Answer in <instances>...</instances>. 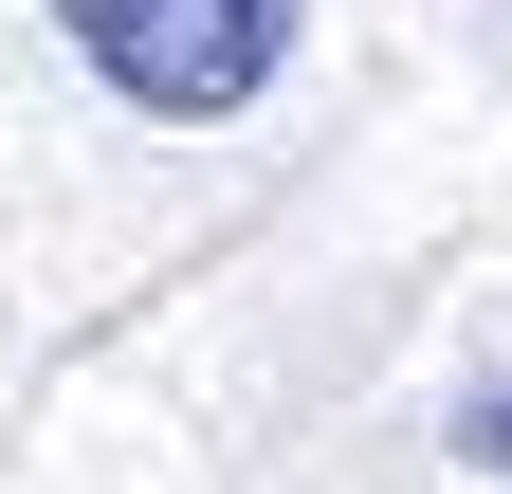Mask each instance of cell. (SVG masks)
Masks as SVG:
<instances>
[{
	"mask_svg": "<svg viewBox=\"0 0 512 494\" xmlns=\"http://www.w3.org/2000/svg\"><path fill=\"white\" fill-rule=\"evenodd\" d=\"M55 37H74L147 129H238V110L293 74L311 0H55Z\"/></svg>",
	"mask_w": 512,
	"mask_h": 494,
	"instance_id": "6da1fadb",
	"label": "cell"
},
{
	"mask_svg": "<svg viewBox=\"0 0 512 494\" xmlns=\"http://www.w3.org/2000/svg\"><path fill=\"white\" fill-rule=\"evenodd\" d=\"M458 458H476V476H512V385H494V403L458 421Z\"/></svg>",
	"mask_w": 512,
	"mask_h": 494,
	"instance_id": "7a4b0ae2",
	"label": "cell"
}]
</instances>
